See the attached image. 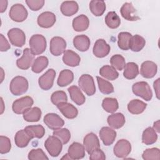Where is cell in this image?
<instances>
[{
  "mask_svg": "<svg viewBox=\"0 0 160 160\" xmlns=\"http://www.w3.org/2000/svg\"><path fill=\"white\" fill-rule=\"evenodd\" d=\"M28 87L29 83L27 79L21 76L14 77L9 84L10 91L14 96H20L25 93Z\"/></svg>",
  "mask_w": 160,
  "mask_h": 160,
  "instance_id": "obj_1",
  "label": "cell"
},
{
  "mask_svg": "<svg viewBox=\"0 0 160 160\" xmlns=\"http://www.w3.org/2000/svg\"><path fill=\"white\" fill-rule=\"evenodd\" d=\"M30 49L34 55H39L43 53L46 49V39L41 34H34L29 39Z\"/></svg>",
  "mask_w": 160,
  "mask_h": 160,
  "instance_id": "obj_2",
  "label": "cell"
},
{
  "mask_svg": "<svg viewBox=\"0 0 160 160\" xmlns=\"http://www.w3.org/2000/svg\"><path fill=\"white\" fill-rule=\"evenodd\" d=\"M133 93L145 101H149L152 98V92L148 82L145 81H140L134 83L132 86Z\"/></svg>",
  "mask_w": 160,
  "mask_h": 160,
  "instance_id": "obj_3",
  "label": "cell"
},
{
  "mask_svg": "<svg viewBox=\"0 0 160 160\" xmlns=\"http://www.w3.org/2000/svg\"><path fill=\"white\" fill-rule=\"evenodd\" d=\"M44 147L52 157L58 156L62 149L61 141L56 136H49L44 142Z\"/></svg>",
  "mask_w": 160,
  "mask_h": 160,
  "instance_id": "obj_4",
  "label": "cell"
},
{
  "mask_svg": "<svg viewBox=\"0 0 160 160\" xmlns=\"http://www.w3.org/2000/svg\"><path fill=\"white\" fill-rule=\"evenodd\" d=\"M78 85L88 96H92L96 92V86L93 78L89 74H82L79 78Z\"/></svg>",
  "mask_w": 160,
  "mask_h": 160,
  "instance_id": "obj_5",
  "label": "cell"
},
{
  "mask_svg": "<svg viewBox=\"0 0 160 160\" xmlns=\"http://www.w3.org/2000/svg\"><path fill=\"white\" fill-rule=\"evenodd\" d=\"M34 103L32 98L30 96H24L15 100L12 105L13 112L17 114H23L27 109L31 108Z\"/></svg>",
  "mask_w": 160,
  "mask_h": 160,
  "instance_id": "obj_6",
  "label": "cell"
},
{
  "mask_svg": "<svg viewBox=\"0 0 160 160\" xmlns=\"http://www.w3.org/2000/svg\"><path fill=\"white\" fill-rule=\"evenodd\" d=\"M9 15L12 21L21 22L27 18L28 12L22 4H15L11 6L9 12Z\"/></svg>",
  "mask_w": 160,
  "mask_h": 160,
  "instance_id": "obj_7",
  "label": "cell"
},
{
  "mask_svg": "<svg viewBox=\"0 0 160 160\" xmlns=\"http://www.w3.org/2000/svg\"><path fill=\"white\" fill-rule=\"evenodd\" d=\"M8 37L11 43L16 47H22L26 42V35L19 28H12L8 32Z\"/></svg>",
  "mask_w": 160,
  "mask_h": 160,
  "instance_id": "obj_8",
  "label": "cell"
},
{
  "mask_svg": "<svg viewBox=\"0 0 160 160\" xmlns=\"http://www.w3.org/2000/svg\"><path fill=\"white\" fill-rule=\"evenodd\" d=\"M131 151V144L126 139L119 140L113 148L114 155L119 158H125Z\"/></svg>",
  "mask_w": 160,
  "mask_h": 160,
  "instance_id": "obj_9",
  "label": "cell"
},
{
  "mask_svg": "<svg viewBox=\"0 0 160 160\" xmlns=\"http://www.w3.org/2000/svg\"><path fill=\"white\" fill-rule=\"evenodd\" d=\"M66 48V42L62 38L55 36L51 39L49 51L52 55L55 56L61 55L65 52Z\"/></svg>",
  "mask_w": 160,
  "mask_h": 160,
  "instance_id": "obj_10",
  "label": "cell"
},
{
  "mask_svg": "<svg viewBox=\"0 0 160 160\" xmlns=\"http://www.w3.org/2000/svg\"><path fill=\"white\" fill-rule=\"evenodd\" d=\"M56 77V72L53 69H48L43 74L38 80L39 87L45 91L50 89L54 83V80Z\"/></svg>",
  "mask_w": 160,
  "mask_h": 160,
  "instance_id": "obj_11",
  "label": "cell"
},
{
  "mask_svg": "<svg viewBox=\"0 0 160 160\" xmlns=\"http://www.w3.org/2000/svg\"><path fill=\"white\" fill-rule=\"evenodd\" d=\"M44 122L51 129L56 130L61 128L64 124V120L57 114L48 113L44 117Z\"/></svg>",
  "mask_w": 160,
  "mask_h": 160,
  "instance_id": "obj_12",
  "label": "cell"
},
{
  "mask_svg": "<svg viewBox=\"0 0 160 160\" xmlns=\"http://www.w3.org/2000/svg\"><path fill=\"white\" fill-rule=\"evenodd\" d=\"M83 145L85 150L89 154L100 148L99 140L98 136L93 132L88 133L85 136L83 140Z\"/></svg>",
  "mask_w": 160,
  "mask_h": 160,
  "instance_id": "obj_13",
  "label": "cell"
},
{
  "mask_svg": "<svg viewBox=\"0 0 160 160\" xmlns=\"http://www.w3.org/2000/svg\"><path fill=\"white\" fill-rule=\"evenodd\" d=\"M34 58V55L31 50L29 48H25L23 50V54L21 58L17 59L16 65L19 69L26 70L32 66Z\"/></svg>",
  "mask_w": 160,
  "mask_h": 160,
  "instance_id": "obj_14",
  "label": "cell"
},
{
  "mask_svg": "<svg viewBox=\"0 0 160 160\" xmlns=\"http://www.w3.org/2000/svg\"><path fill=\"white\" fill-rule=\"evenodd\" d=\"M110 50V46L106 42V41L103 39H99L94 44L92 52L96 57L102 58L108 55Z\"/></svg>",
  "mask_w": 160,
  "mask_h": 160,
  "instance_id": "obj_15",
  "label": "cell"
},
{
  "mask_svg": "<svg viewBox=\"0 0 160 160\" xmlns=\"http://www.w3.org/2000/svg\"><path fill=\"white\" fill-rule=\"evenodd\" d=\"M56 18L53 12L49 11L43 12L39 15L37 19L38 25L43 28H49L56 22Z\"/></svg>",
  "mask_w": 160,
  "mask_h": 160,
  "instance_id": "obj_16",
  "label": "cell"
},
{
  "mask_svg": "<svg viewBox=\"0 0 160 160\" xmlns=\"http://www.w3.org/2000/svg\"><path fill=\"white\" fill-rule=\"evenodd\" d=\"M121 14L124 19L130 21H134L139 19L137 11L131 2H125L120 9Z\"/></svg>",
  "mask_w": 160,
  "mask_h": 160,
  "instance_id": "obj_17",
  "label": "cell"
},
{
  "mask_svg": "<svg viewBox=\"0 0 160 160\" xmlns=\"http://www.w3.org/2000/svg\"><path fill=\"white\" fill-rule=\"evenodd\" d=\"M101 139L105 146L111 145L116 138V132L110 127H102L99 132Z\"/></svg>",
  "mask_w": 160,
  "mask_h": 160,
  "instance_id": "obj_18",
  "label": "cell"
},
{
  "mask_svg": "<svg viewBox=\"0 0 160 160\" xmlns=\"http://www.w3.org/2000/svg\"><path fill=\"white\" fill-rule=\"evenodd\" d=\"M158 66L156 64L151 61H146L141 64L140 73L143 78H152L157 73Z\"/></svg>",
  "mask_w": 160,
  "mask_h": 160,
  "instance_id": "obj_19",
  "label": "cell"
},
{
  "mask_svg": "<svg viewBox=\"0 0 160 160\" xmlns=\"http://www.w3.org/2000/svg\"><path fill=\"white\" fill-rule=\"evenodd\" d=\"M56 106L62 115L68 119H74L78 116L77 108L71 103L63 102L58 104Z\"/></svg>",
  "mask_w": 160,
  "mask_h": 160,
  "instance_id": "obj_20",
  "label": "cell"
},
{
  "mask_svg": "<svg viewBox=\"0 0 160 160\" xmlns=\"http://www.w3.org/2000/svg\"><path fill=\"white\" fill-rule=\"evenodd\" d=\"M68 153L71 159H80L85 156V148L81 143L74 142L69 147Z\"/></svg>",
  "mask_w": 160,
  "mask_h": 160,
  "instance_id": "obj_21",
  "label": "cell"
},
{
  "mask_svg": "<svg viewBox=\"0 0 160 160\" xmlns=\"http://www.w3.org/2000/svg\"><path fill=\"white\" fill-rule=\"evenodd\" d=\"M90 44L89 38L84 34L78 35L73 39V45L74 48L81 52H84L88 50Z\"/></svg>",
  "mask_w": 160,
  "mask_h": 160,
  "instance_id": "obj_22",
  "label": "cell"
},
{
  "mask_svg": "<svg viewBox=\"0 0 160 160\" xmlns=\"http://www.w3.org/2000/svg\"><path fill=\"white\" fill-rule=\"evenodd\" d=\"M63 62L69 66L75 67L78 66L81 61L79 56L72 50H66L64 52L62 56Z\"/></svg>",
  "mask_w": 160,
  "mask_h": 160,
  "instance_id": "obj_23",
  "label": "cell"
},
{
  "mask_svg": "<svg viewBox=\"0 0 160 160\" xmlns=\"http://www.w3.org/2000/svg\"><path fill=\"white\" fill-rule=\"evenodd\" d=\"M72 28L74 31L81 32L86 31L89 25V20L84 14H81L72 20Z\"/></svg>",
  "mask_w": 160,
  "mask_h": 160,
  "instance_id": "obj_24",
  "label": "cell"
},
{
  "mask_svg": "<svg viewBox=\"0 0 160 160\" xmlns=\"http://www.w3.org/2000/svg\"><path fill=\"white\" fill-rule=\"evenodd\" d=\"M32 138L24 129L18 131L14 136L16 145L21 148L26 147Z\"/></svg>",
  "mask_w": 160,
  "mask_h": 160,
  "instance_id": "obj_25",
  "label": "cell"
},
{
  "mask_svg": "<svg viewBox=\"0 0 160 160\" xmlns=\"http://www.w3.org/2000/svg\"><path fill=\"white\" fill-rule=\"evenodd\" d=\"M60 9L63 15L71 16L78 11L79 6L76 1H66L62 2Z\"/></svg>",
  "mask_w": 160,
  "mask_h": 160,
  "instance_id": "obj_26",
  "label": "cell"
},
{
  "mask_svg": "<svg viewBox=\"0 0 160 160\" xmlns=\"http://www.w3.org/2000/svg\"><path fill=\"white\" fill-rule=\"evenodd\" d=\"M107 122L110 127L114 129H119L124 125L126 119L122 113L117 112L109 115L108 117Z\"/></svg>",
  "mask_w": 160,
  "mask_h": 160,
  "instance_id": "obj_27",
  "label": "cell"
},
{
  "mask_svg": "<svg viewBox=\"0 0 160 160\" xmlns=\"http://www.w3.org/2000/svg\"><path fill=\"white\" fill-rule=\"evenodd\" d=\"M68 91L71 100L77 105L81 106L85 102V96L78 86H71L68 89Z\"/></svg>",
  "mask_w": 160,
  "mask_h": 160,
  "instance_id": "obj_28",
  "label": "cell"
},
{
  "mask_svg": "<svg viewBox=\"0 0 160 160\" xmlns=\"http://www.w3.org/2000/svg\"><path fill=\"white\" fill-rule=\"evenodd\" d=\"M147 104L139 99H132L128 104V110L132 114H139L144 112Z\"/></svg>",
  "mask_w": 160,
  "mask_h": 160,
  "instance_id": "obj_29",
  "label": "cell"
},
{
  "mask_svg": "<svg viewBox=\"0 0 160 160\" xmlns=\"http://www.w3.org/2000/svg\"><path fill=\"white\" fill-rule=\"evenodd\" d=\"M41 110L38 107L30 108L23 113V118L27 122H37L41 118Z\"/></svg>",
  "mask_w": 160,
  "mask_h": 160,
  "instance_id": "obj_30",
  "label": "cell"
},
{
  "mask_svg": "<svg viewBox=\"0 0 160 160\" xmlns=\"http://www.w3.org/2000/svg\"><path fill=\"white\" fill-rule=\"evenodd\" d=\"M74 79V74L69 69L62 70L57 80V84L60 87H65L70 84Z\"/></svg>",
  "mask_w": 160,
  "mask_h": 160,
  "instance_id": "obj_31",
  "label": "cell"
},
{
  "mask_svg": "<svg viewBox=\"0 0 160 160\" xmlns=\"http://www.w3.org/2000/svg\"><path fill=\"white\" fill-rule=\"evenodd\" d=\"M145 44L146 41L144 38L140 35L136 34L131 36L129 43V48L132 51L139 52L143 49Z\"/></svg>",
  "mask_w": 160,
  "mask_h": 160,
  "instance_id": "obj_32",
  "label": "cell"
},
{
  "mask_svg": "<svg viewBox=\"0 0 160 160\" xmlns=\"http://www.w3.org/2000/svg\"><path fill=\"white\" fill-rule=\"evenodd\" d=\"M158 139V135L156 131L151 128L148 127L145 129L142 134V142L146 145H151L156 142Z\"/></svg>",
  "mask_w": 160,
  "mask_h": 160,
  "instance_id": "obj_33",
  "label": "cell"
},
{
  "mask_svg": "<svg viewBox=\"0 0 160 160\" xmlns=\"http://www.w3.org/2000/svg\"><path fill=\"white\" fill-rule=\"evenodd\" d=\"M89 9L96 16H101L106 10V3L101 0H92L89 2Z\"/></svg>",
  "mask_w": 160,
  "mask_h": 160,
  "instance_id": "obj_34",
  "label": "cell"
},
{
  "mask_svg": "<svg viewBox=\"0 0 160 160\" xmlns=\"http://www.w3.org/2000/svg\"><path fill=\"white\" fill-rule=\"evenodd\" d=\"M49 64V61L47 57L41 56L38 57L33 62L31 67V70L35 73H39L46 69Z\"/></svg>",
  "mask_w": 160,
  "mask_h": 160,
  "instance_id": "obj_35",
  "label": "cell"
},
{
  "mask_svg": "<svg viewBox=\"0 0 160 160\" xmlns=\"http://www.w3.org/2000/svg\"><path fill=\"white\" fill-rule=\"evenodd\" d=\"M123 76L128 79H133L137 77L139 74V68L137 64L133 62H129L125 65Z\"/></svg>",
  "mask_w": 160,
  "mask_h": 160,
  "instance_id": "obj_36",
  "label": "cell"
},
{
  "mask_svg": "<svg viewBox=\"0 0 160 160\" xmlns=\"http://www.w3.org/2000/svg\"><path fill=\"white\" fill-rule=\"evenodd\" d=\"M99 74L103 78L111 81L115 80L119 76L118 71L114 68L109 65H105L101 68Z\"/></svg>",
  "mask_w": 160,
  "mask_h": 160,
  "instance_id": "obj_37",
  "label": "cell"
},
{
  "mask_svg": "<svg viewBox=\"0 0 160 160\" xmlns=\"http://www.w3.org/2000/svg\"><path fill=\"white\" fill-rule=\"evenodd\" d=\"M24 129L32 139L34 138L38 139L42 138L45 134V129L44 127L40 124L28 126L24 128Z\"/></svg>",
  "mask_w": 160,
  "mask_h": 160,
  "instance_id": "obj_38",
  "label": "cell"
},
{
  "mask_svg": "<svg viewBox=\"0 0 160 160\" xmlns=\"http://www.w3.org/2000/svg\"><path fill=\"white\" fill-rule=\"evenodd\" d=\"M105 23L109 28L116 29L119 26L121 19L115 11H110L105 17Z\"/></svg>",
  "mask_w": 160,
  "mask_h": 160,
  "instance_id": "obj_39",
  "label": "cell"
},
{
  "mask_svg": "<svg viewBox=\"0 0 160 160\" xmlns=\"http://www.w3.org/2000/svg\"><path fill=\"white\" fill-rule=\"evenodd\" d=\"M102 107L106 112L113 113L118 110L119 104L116 98H106L102 100Z\"/></svg>",
  "mask_w": 160,
  "mask_h": 160,
  "instance_id": "obj_40",
  "label": "cell"
},
{
  "mask_svg": "<svg viewBox=\"0 0 160 160\" xmlns=\"http://www.w3.org/2000/svg\"><path fill=\"white\" fill-rule=\"evenodd\" d=\"M132 35L128 32H121L118 34V47L124 51H127L129 49V43Z\"/></svg>",
  "mask_w": 160,
  "mask_h": 160,
  "instance_id": "obj_41",
  "label": "cell"
},
{
  "mask_svg": "<svg viewBox=\"0 0 160 160\" xmlns=\"http://www.w3.org/2000/svg\"><path fill=\"white\" fill-rule=\"evenodd\" d=\"M96 79L99 91L102 94H109L114 92V87L110 82L99 76H96Z\"/></svg>",
  "mask_w": 160,
  "mask_h": 160,
  "instance_id": "obj_42",
  "label": "cell"
},
{
  "mask_svg": "<svg viewBox=\"0 0 160 160\" xmlns=\"http://www.w3.org/2000/svg\"><path fill=\"white\" fill-rule=\"evenodd\" d=\"M110 63L112 68L119 71L122 70L126 65L125 59L121 54L113 55L111 58Z\"/></svg>",
  "mask_w": 160,
  "mask_h": 160,
  "instance_id": "obj_43",
  "label": "cell"
},
{
  "mask_svg": "<svg viewBox=\"0 0 160 160\" xmlns=\"http://www.w3.org/2000/svg\"><path fill=\"white\" fill-rule=\"evenodd\" d=\"M53 136L58 137L63 144H67L71 139L70 131L67 128H59L56 129L52 132Z\"/></svg>",
  "mask_w": 160,
  "mask_h": 160,
  "instance_id": "obj_44",
  "label": "cell"
},
{
  "mask_svg": "<svg viewBox=\"0 0 160 160\" xmlns=\"http://www.w3.org/2000/svg\"><path fill=\"white\" fill-rule=\"evenodd\" d=\"M142 158L144 160H159L160 159L159 149L156 148L147 149L143 152L142 154Z\"/></svg>",
  "mask_w": 160,
  "mask_h": 160,
  "instance_id": "obj_45",
  "label": "cell"
},
{
  "mask_svg": "<svg viewBox=\"0 0 160 160\" xmlns=\"http://www.w3.org/2000/svg\"><path fill=\"white\" fill-rule=\"evenodd\" d=\"M52 104L57 106L58 104L68 101V97L66 92L63 91H57L54 92L51 96Z\"/></svg>",
  "mask_w": 160,
  "mask_h": 160,
  "instance_id": "obj_46",
  "label": "cell"
},
{
  "mask_svg": "<svg viewBox=\"0 0 160 160\" xmlns=\"http://www.w3.org/2000/svg\"><path fill=\"white\" fill-rule=\"evenodd\" d=\"M28 159L30 160H44L48 159L44 151L40 149H31L28 154Z\"/></svg>",
  "mask_w": 160,
  "mask_h": 160,
  "instance_id": "obj_47",
  "label": "cell"
},
{
  "mask_svg": "<svg viewBox=\"0 0 160 160\" xmlns=\"http://www.w3.org/2000/svg\"><path fill=\"white\" fill-rule=\"evenodd\" d=\"M11 149V143L10 139L4 136H0V153L6 154Z\"/></svg>",
  "mask_w": 160,
  "mask_h": 160,
  "instance_id": "obj_48",
  "label": "cell"
},
{
  "mask_svg": "<svg viewBox=\"0 0 160 160\" xmlns=\"http://www.w3.org/2000/svg\"><path fill=\"white\" fill-rule=\"evenodd\" d=\"M26 3L32 11H38L44 4V0H26Z\"/></svg>",
  "mask_w": 160,
  "mask_h": 160,
  "instance_id": "obj_49",
  "label": "cell"
},
{
  "mask_svg": "<svg viewBox=\"0 0 160 160\" xmlns=\"http://www.w3.org/2000/svg\"><path fill=\"white\" fill-rule=\"evenodd\" d=\"M89 159L91 160H104L106 159V156L101 149H98L90 154Z\"/></svg>",
  "mask_w": 160,
  "mask_h": 160,
  "instance_id": "obj_50",
  "label": "cell"
},
{
  "mask_svg": "<svg viewBox=\"0 0 160 160\" xmlns=\"http://www.w3.org/2000/svg\"><path fill=\"white\" fill-rule=\"evenodd\" d=\"M0 44H1V48L0 50L2 52L4 51H7L11 48V46L9 44L8 40L6 39V38L3 36V34H0Z\"/></svg>",
  "mask_w": 160,
  "mask_h": 160,
  "instance_id": "obj_51",
  "label": "cell"
},
{
  "mask_svg": "<svg viewBox=\"0 0 160 160\" xmlns=\"http://www.w3.org/2000/svg\"><path fill=\"white\" fill-rule=\"evenodd\" d=\"M153 87L154 89L155 90V92H156V95L158 99H159V78L157 79L153 84Z\"/></svg>",
  "mask_w": 160,
  "mask_h": 160,
  "instance_id": "obj_52",
  "label": "cell"
},
{
  "mask_svg": "<svg viewBox=\"0 0 160 160\" xmlns=\"http://www.w3.org/2000/svg\"><path fill=\"white\" fill-rule=\"evenodd\" d=\"M8 6V1H0V12L1 13L4 12Z\"/></svg>",
  "mask_w": 160,
  "mask_h": 160,
  "instance_id": "obj_53",
  "label": "cell"
},
{
  "mask_svg": "<svg viewBox=\"0 0 160 160\" xmlns=\"http://www.w3.org/2000/svg\"><path fill=\"white\" fill-rule=\"evenodd\" d=\"M153 129L157 131L158 132H159V121H157L156 122H155L154 123V125H153Z\"/></svg>",
  "mask_w": 160,
  "mask_h": 160,
  "instance_id": "obj_54",
  "label": "cell"
},
{
  "mask_svg": "<svg viewBox=\"0 0 160 160\" xmlns=\"http://www.w3.org/2000/svg\"><path fill=\"white\" fill-rule=\"evenodd\" d=\"M71 159V157L69 156V154H68H68H66L62 158H61V159Z\"/></svg>",
  "mask_w": 160,
  "mask_h": 160,
  "instance_id": "obj_55",
  "label": "cell"
}]
</instances>
